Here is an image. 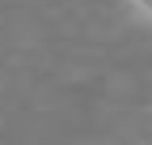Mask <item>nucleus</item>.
Returning <instances> with one entry per match:
<instances>
[{"label": "nucleus", "instance_id": "nucleus-1", "mask_svg": "<svg viewBox=\"0 0 152 145\" xmlns=\"http://www.w3.org/2000/svg\"><path fill=\"white\" fill-rule=\"evenodd\" d=\"M129 4H133V12H137V16L152 19V0H129Z\"/></svg>", "mask_w": 152, "mask_h": 145}]
</instances>
